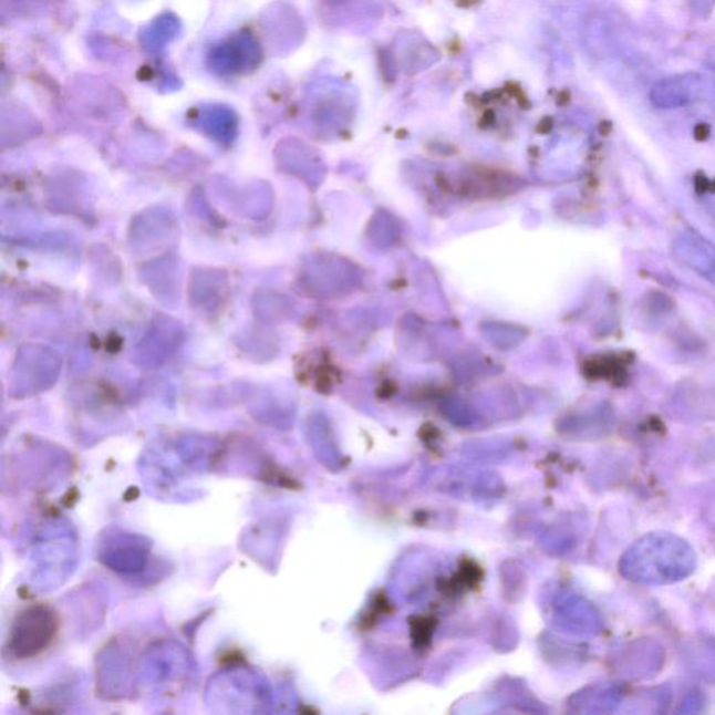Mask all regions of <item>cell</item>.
<instances>
[{
  "mask_svg": "<svg viewBox=\"0 0 715 715\" xmlns=\"http://www.w3.org/2000/svg\"><path fill=\"white\" fill-rule=\"evenodd\" d=\"M693 557L683 542L674 537H650L636 547L634 557L628 558V573L636 572L639 579L663 583L691 572Z\"/></svg>",
  "mask_w": 715,
  "mask_h": 715,
  "instance_id": "6da1fadb",
  "label": "cell"
},
{
  "mask_svg": "<svg viewBox=\"0 0 715 715\" xmlns=\"http://www.w3.org/2000/svg\"><path fill=\"white\" fill-rule=\"evenodd\" d=\"M55 616L46 608H31L14 624V651L30 657L48 647L56 632Z\"/></svg>",
  "mask_w": 715,
  "mask_h": 715,
  "instance_id": "7a4b0ae2",
  "label": "cell"
},
{
  "mask_svg": "<svg viewBox=\"0 0 715 715\" xmlns=\"http://www.w3.org/2000/svg\"><path fill=\"white\" fill-rule=\"evenodd\" d=\"M675 258L715 286V245L695 232H683L674 242Z\"/></svg>",
  "mask_w": 715,
  "mask_h": 715,
  "instance_id": "3957f363",
  "label": "cell"
}]
</instances>
